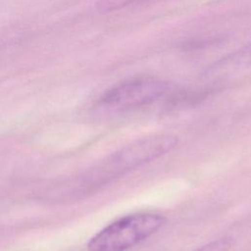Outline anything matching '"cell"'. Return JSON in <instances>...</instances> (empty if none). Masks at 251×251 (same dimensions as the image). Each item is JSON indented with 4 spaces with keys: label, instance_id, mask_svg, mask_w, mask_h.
Wrapping results in <instances>:
<instances>
[{
    "label": "cell",
    "instance_id": "1",
    "mask_svg": "<svg viewBox=\"0 0 251 251\" xmlns=\"http://www.w3.org/2000/svg\"><path fill=\"white\" fill-rule=\"evenodd\" d=\"M166 222L157 213L124 216L93 235L87 242V251H126L158 232Z\"/></svg>",
    "mask_w": 251,
    "mask_h": 251
},
{
    "label": "cell",
    "instance_id": "2",
    "mask_svg": "<svg viewBox=\"0 0 251 251\" xmlns=\"http://www.w3.org/2000/svg\"><path fill=\"white\" fill-rule=\"evenodd\" d=\"M170 84L154 77H134L124 80L108 89L99 99L98 107L122 112L147 106L166 95Z\"/></svg>",
    "mask_w": 251,
    "mask_h": 251
},
{
    "label": "cell",
    "instance_id": "3",
    "mask_svg": "<svg viewBox=\"0 0 251 251\" xmlns=\"http://www.w3.org/2000/svg\"><path fill=\"white\" fill-rule=\"evenodd\" d=\"M251 67V42L226 55L212 66V72H229Z\"/></svg>",
    "mask_w": 251,
    "mask_h": 251
},
{
    "label": "cell",
    "instance_id": "4",
    "mask_svg": "<svg viewBox=\"0 0 251 251\" xmlns=\"http://www.w3.org/2000/svg\"><path fill=\"white\" fill-rule=\"evenodd\" d=\"M149 0H98L95 8L99 13H111Z\"/></svg>",
    "mask_w": 251,
    "mask_h": 251
},
{
    "label": "cell",
    "instance_id": "5",
    "mask_svg": "<svg viewBox=\"0 0 251 251\" xmlns=\"http://www.w3.org/2000/svg\"><path fill=\"white\" fill-rule=\"evenodd\" d=\"M234 245V239L231 236H224L214 239L191 251H228Z\"/></svg>",
    "mask_w": 251,
    "mask_h": 251
}]
</instances>
